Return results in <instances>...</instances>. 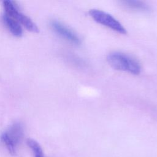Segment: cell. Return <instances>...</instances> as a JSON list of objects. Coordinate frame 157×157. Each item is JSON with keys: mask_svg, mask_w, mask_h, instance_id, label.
<instances>
[{"mask_svg": "<svg viewBox=\"0 0 157 157\" xmlns=\"http://www.w3.org/2000/svg\"><path fill=\"white\" fill-rule=\"evenodd\" d=\"M109 64L113 69L138 75L141 71L139 62L131 56L120 52L110 53L107 57Z\"/></svg>", "mask_w": 157, "mask_h": 157, "instance_id": "cell-1", "label": "cell"}, {"mask_svg": "<svg viewBox=\"0 0 157 157\" xmlns=\"http://www.w3.org/2000/svg\"><path fill=\"white\" fill-rule=\"evenodd\" d=\"M50 25L54 31L65 40L75 45L80 44V40L77 34L61 22L58 20H52L50 22Z\"/></svg>", "mask_w": 157, "mask_h": 157, "instance_id": "cell-5", "label": "cell"}, {"mask_svg": "<svg viewBox=\"0 0 157 157\" xmlns=\"http://www.w3.org/2000/svg\"><path fill=\"white\" fill-rule=\"evenodd\" d=\"M2 21L11 33L16 37H21L23 34L21 25L13 17L4 13L2 15Z\"/></svg>", "mask_w": 157, "mask_h": 157, "instance_id": "cell-6", "label": "cell"}, {"mask_svg": "<svg viewBox=\"0 0 157 157\" xmlns=\"http://www.w3.org/2000/svg\"><path fill=\"white\" fill-rule=\"evenodd\" d=\"M2 4L5 11L4 13L15 18L28 31L33 33H39V29L37 26L28 16L20 12L18 6L13 1L10 0L4 1Z\"/></svg>", "mask_w": 157, "mask_h": 157, "instance_id": "cell-2", "label": "cell"}, {"mask_svg": "<svg viewBox=\"0 0 157 157\" xmlns=\"http://www.w3.org/2000/svg\"><path fill=\"white\" fill-rule=\"evenodd\" d=\"M23 134V128L19 123L13 124L2 134L1 140L11 154L15 153L16 147L21 139Z\"/></svg>", "mask_w": 157, "mask_h": 157, "instance_id": "cell-4", "label": "cell"}, {"mask_svg": "<svg viewBox=\"0 0 157 157\" xmlns=\"http://www.w3.org/2000/svg\"><path fill=\"white\" fill-rule=\"evenodd\" d=\"M120 3L122 4L123 6L127 9L139 12H148L150 9L148 5L142 1L128 0L122 1L120 2Z\"/></svg>", "mask_w": 157, "mask_h": 157, "instance_id": "cell-7", "label": "cell"}, {"mask_svg": "<svg viewBox=\"0 0 157 157\" xmlns=\"http://www.w3.org/2000/svg\"><path fill=\"white\" fill-rule=\"evenodd\" d=\"M28 145L32 149L35 157H44L42 149L39 143L34 139H28L27 140Z\"/></svg>", "mask_w": 157, "mask_h": 157, "instance_id": "cell-8", "label": "cell"}, {"mask_svg": "<svg viewBox=\"0 0 157 157\" xmlns=\"http://www.w3.org/2000/svg\"><path fill=\"white\" fill-rule=\"evenodd\" d=\"M88 13L90 16L97 23L118 33H126V30L122 24L110 13L99 9H90Z\"/></svg>", "mask_w": 157, "mask_h": 157, "instance_id": "cell-3", "label": "cell"}]
</instances>
